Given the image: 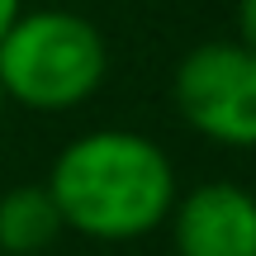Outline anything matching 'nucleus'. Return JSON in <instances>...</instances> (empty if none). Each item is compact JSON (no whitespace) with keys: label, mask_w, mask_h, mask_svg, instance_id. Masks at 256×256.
Returning <instances> with one entry per match:
<instances>
[{"label":"nucleus","mask_w":256,"mask_h":256,"mask_svg":"<svg viewBox=\"0 0 256 256\" xmlns=\"http://www.w3.org/2000/svg\"><path fill=\"white\" fill-rule=\"evenodd\" d=\"M66 228L48 185H14L0 194V252L5 256H38Z\"/></svg>","instance_id":"5"},{"label":"nucleus","mask_w":256,"mask_h":256,"mask_svg":"<svg viewBox=\"0 0 256 256\" xmlns=\"http://www.w3.org/2000/svg\"><path fill=\"white\" fill-rule=\"evenodd\" d=\"M238 38L256 48V0H238Z\"/></svg>","instance_id":"6"},{"label":"nucleus","mask_w":256,"mask_h":256,"mask_svg":"<svg viewBox=\"0 0 256 256\" xmlns=\"http://www.w3.org/2000/svg\"><path fill=\"white\" fill-rule=\"evenodd\" d=\"M171 104L190 133L214 147H256V48L242 38H209L176 62Z\"/></svg>","instance_id":"3"},{"label":"nucleus","mask_w":256,"mask_h":256,"mask_svg":"<svg viewBox=\"0 0 256 256\" xmlns=\"http://www.w3.org/2000/svg\"><path fill=\"white\" fill-rule=\"evenodd\" d=\"M19 10H24V0H0V38H5V28L19 19Z\"/></svg>","instance_id":"7"},{"label":"nucleus","mask_w":256,"mask_h":256,"mask_svg":"<svg viewBox=\"0 0 256 256\" xmlns=\"http://www.w3.org/2000/svg\"><path fill=\"white\" fill-rule=\"evenodd\" d=\"M176 256H256V194L232 180H204L171 204Z\"/></svg>","instance_id":"4"},{"label":"nucleus","mask_w":256,"mask_h":256,"mask_svg":"<svg viewBox=\"0 0 256 256\" xmlns=\"http://www.w3.org/2000/svg\"><path fill=\"white\" fill-rule=\"evenodd\" d=\"M43 185L62 228L90 242H138L166 228L180 194L171 156L133 128H90L72 138L52 156Z\"/></svg>","instance_id":"1"},{"label":"nucleus","mask_w":256,"mask_h":256,"mask_svg":"<svg viewBox=\"0 0 256 256\" xmlns=\"http://www.w3.org/2000/svg\"><path fill=\"white\" fill-rule=\"evenodd\" d=\"M110 76V43L76 10H19L0 38L5 100L34 114H72Z\"/></svg>","instance_id":"2"},{"label":"nucleus","mask_w":256,"mask_h":256,"mask_svg":"<svg viewBox=\"0 0 256 256\" xmlns=\"http://www.w3.org/2000/svg\"><path fill=\"white\" fill-rule=\"evenodd\" d=\"M5 110H10V100H5V86H0V119H5Z\"/></svg>","instance_id":"8"}]
</instances>
